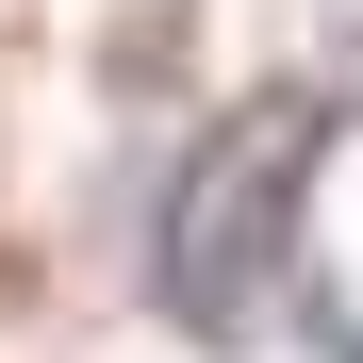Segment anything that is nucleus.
<instances>
[{"label":"nucleus","instance_id":"f257e3e1","mask_svg":"<svg viewBox=\"0 0 363 363\" xmlns=\"http://www.w3.org/2000/svg\"><path fill=\"white\" fill-rule=\"evenodd\" d=\"M297 165H314V116L231 133L199 182H182V231H165V314H199V330H231V314H248V248H281V231H248V215H281V199H297Z\"/></svg>","mask_w":363,"mask_h":363}]
</instances>
